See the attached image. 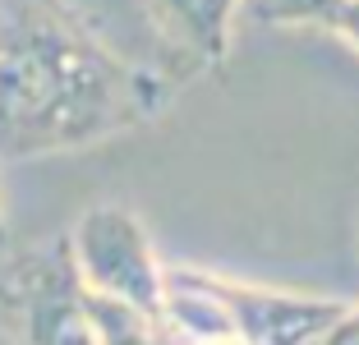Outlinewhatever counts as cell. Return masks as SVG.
<instances>
[{
	"label": "cell",
	"instance_id": "obj_3",
	"mask_svg": "<svg viewBox=\"0 0 359 345\" xmlns=\"http://www.w3.org/2000/svg\"><path fill=\"white\" fill-rule=\"evenodd\" d=\"M65 253L88 295L134 304L143 313H161L166 262L152 249L148 226L129 208L97 203V208L79 212V221L65 230Z\"/></svg>",
	"mask_w": 359,
	"mask_h": 345
},
{
	"label": "cell",
	"instance_id": "obj_8",
	"mask_svg": "<svg viewBox=\"0 0 359 345\" xmlns=\"http://www.w3.org/2000/svg\"><path fill=\"white\" fill-rule=\"evenodd\" d=\"M327 32H337V37L350 46V51H359V0H350L346 10L337 14V23H332Z\"/></svg>",
	"mask_w": 359,
	"mask_h": 345
},
{
	"label": "cell",
	"instance_id": "obj_9",
	"mask_svg": "<svg viewBox=\"0 0 359 345\" xmlns=\"http://www.w3.org/2000/svg\"><path fill=\"white\" fill-rule=\"evenodd\" d=\"M10 244V226H5V212H0V249Z\"/></svg>",
	"mask_w": 359,
	"mask_h": 345
},
{
	"label": "cell",
	"instance_id": "obj_5",
	"mask_svg": "<svg viewBox=\"0 0 359 345\" xmlns=\"http://www.w3.org/2000/svg\"><path fill=\"white\" fill-rule=\"evenodd\" d=\"M217 295H222L231 323L240 327L244 345H309L346 309L341 299H327V295L267 290V285L231 281V276H217Z\"/></svg>",
	"mask_w": 359,
	"mask_h": 345
},
{
	"label": "cell",
	"instance_id": "obj_2",
	"mask_svg": "<svg viewBox=\"0 0 359 345\" xmlns=\"http://www.w3.org/2000/svg\"><path fill=\"white\" fill-rule=\"evenodd\" d=\"M0 327L14 345H102L65 235L32 244L0 267Z\"/></svg>",
	"mask_w": 359,
	"mask_h": 345
},
{
	"label": "cell",
	"instance_id": "obj_10",
	"mask_svg": "<svg viewBox=\"0 0 359 345\" xmlns=\"http://www.w3.org/2000/svg\"><path fill=\"white\" fill-rule=\"evenodd\" d=\"M355 253H359V226H355Z\"/></svg>",
	"mask_w": 359,
	"mask_h": 345
},
{
	"label": "cell",
	"instance_id": "obj_4",
	"mask_svg": "<svg viewBox=\"0 0 359 345\" xmlns=\"http://www.w3.org/2000/svg\"><path fill=\"white\" fill-rule=\"evenodd\" d=\"M143 14L166 55L157 69L180 88L231 55L240 0H143Z\"/></svg>",
	"mask_w": 359,
	"mask_h": 345
},
{
	"label": "cell",
	"instance_id": "obj_6",
	"mask_svg": "<svg viewBox=\"0 0 359 345\" xmlns=\"http://www.w3.org/2000/svg\"><path fill=\"white\" fill-rule=\"evenodd\" d=\"M350 0H240V14L267 28H332Z\"/></svg>",
	"mask_w": 359,
	"mask_h": 345
},
{
	"label": "cell",
	"instance_id": "obj_1",
	"mask_svg": "<svg viewBox=\"0 0 359 345\" xmlns=\"http://www.w3.org/2000/svg\"><path fill=\"white\" fill-rule=\"evenodd\" d=\"M170 97L157 65L120 55L69 0H0V161L120 138Z\"/></svg>",
	"mask_w": 359,
	"mask_h": 345
},
{
	"label": "cell",
	"instance_id": "obj_7",
	"mask_svg": "<svg viewBox=\"0 0 359 345\" xmlns=\"http://www.w3.org/2000/svg\"><path fill=\"white\" fill-rule=\"evenodd\" d=\"M309 345H359V304H355V309L346 304V309H341V313L332 318V323L323 327Z\"/></svg>",
	"mask_w": 359,
	"mask_h": 345
}]
</instances>
